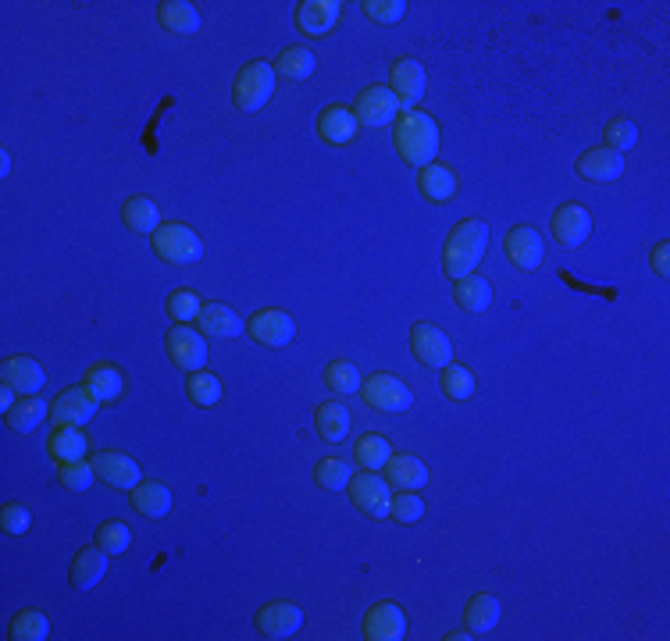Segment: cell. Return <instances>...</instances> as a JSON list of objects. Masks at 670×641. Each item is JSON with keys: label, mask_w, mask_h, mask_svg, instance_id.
Listing matches in <instances>:
<instances>
[{"label": "cell", "mask_w": 670, "mask_h": 641, "mask_svg": "<svg viewBox=\"0 0 670 641\" xmlns=\"http://www.w3.org/2000/svg\"><path fill=\"white\" fill-rule=\"evenodd\" d=\"M485 250H489V228L478 218L460 221L450 232V239H446V250H442V271H446V278L457 282L464 275H474Z\"/></svg>", "instance_id": "obj_1"}, {"label": "cell", "mask_w": 670, "mask_h": 641, "mask_svg": "<svg viewBox=\"0 0 670 641\" xmlns=\"http://www.w3.org/2000/svg\"><path fill=\"white\" fill-rule=\"evenodd\" d=\"M396 150L417 171L435 164V154H439V125H435L432 114L425 111L403 114L400 122H396Z\"/></svg>", "instance_id": "obj_2"}, {"label": "cell", "mask_w": 670, "mask_h": 641, "mask_svg": "<svg viewBox=\"0 0 670 641\" xmlns=\"http://www.w3.org/2000/svg\"><path fill=\"white\" fill-rule=\"evenodd\" d=\"M150 243H154L157 257H161L164 264H175V268L197 264V260L204 257V239L189 225H182V221H164L154 236H150Z\"/></svg>", "instance_id": "obj_3"}, {"label": "cell", "mask_w": 670, "mask_h": 641, "mask_svg": "<svg viewBox=\"0 0 670 641\" xmlns=\"http://www.w3.org/2000/svg\"><path fill=\"white\" fill-rule=\"evenodd\" d=\"M275 93V68L268 61H254L236 75V86H232V100H236L239 111H261L264 104Z\"/></svg>", "instance_id": "obj_4"}, {"label": "cell", "mask_w": 670, "mask_h": 641, "mask_svg": "<svg viewBox=\"0 0 670 641\" xmlns=\"http://www.w3.org/2000/svg\"><path fill=\"white\" fill-rule=\"evenodd\" d=\"M346 488H350V499L360 513H368V517H375V520L389 517V503H393V495H389V481L378 478L375 471L353 474Z\"/></svg>", "instance_id": "obj_5"}, {"label": "cell", "mask_w": 670, "mask_h": 641, "mask_svg": "<svg viewBox=\"0 0 670 641\" xmlns=\"http://www.w3.org/2000/svg\"><path fill=\"white\" fill-rule=\"evenodd\" d=\"M353 118H357V125H371V129H382V125H393L396 114H400V104H396L393 90H385V86H371V90L357 93V100H353Z\"/></svg>", "instance_id": "obj_6"}, {"label": "cell", "mask_w": 670, "mask_h": 641, "mask_svg": "<svg viewBox=\"0 0 670 641\" xmlns=\"http://www.w3.org/2000/svg\"><path fill=\"white\" fill-rule=\"evenodd\" d=\"M364 399H368L375 410H382V414H403L410 403H414V396H410L407 385L396 378V374H371L368 382H364Z\"/></svg>", "instance_id": "obj_7"}, {"label": "cell", "mask_w": 670, "mask_h": 641, "mask_svg": "<svg viewBox=\"0 0 670 641\" xmlns=\"http://www.w3.org/2000/svg\"><path fill=\"white\" fill-rule=\"evenodd\" d=\"M168 357H172V364L179 367V371H186V374L200 371V367L207 364L204 335L193 332L189 325H175L172 332H168Z\"/></svg>", "instance_id": "obj_8"}, {"label": "cell", "mask_w": 670, "mask_h": 641, "mask_svg": "<svg viewBox=\"0 0 670 641\" xmlns=\"http://www.w3.org/2000/svg\"><path fill=\"white\" fill-rule=\"evenodd\" d=\"M410 349H414V357L421 360L425 367H435V371H442L446 364H453V346L450 339L439 332L435 325H414L410 328Z\"/></svg>", "instance_id": "obj_9"}, {"label": "cell", "mask_w": 670, "mask_h": 641, "mask_svg": "<svg viewBox=\"0 0 670 641\" xmlns=\"http://www.w3.org/2000/svg\"><path fill=\"white\" fill-rule=\"evenodd\" d=\"M389 79H393V86H389V90H393L396 104H400L403 111H414V104L425 97V90H428L425 68L417 65V61H410V57H403V61H396V65H393Z\"/></svg>", "instance_id": "obj_10"}, {"label": "cell", "mask_w": 670, "mask_h": 641, "mask_svg": "<svg viewBox=\"0 0 670 641\" xmlns=\"http://www.w3.org/2000/svg\"><path fill=\"white\" fill-rule=\"evenodd\" d=\"M303 624V613L300 606H293V602H264L261 613H257V631L264 634V638H293L296 631H300Z\"/></svg>", "instance_id": "obj_11"}, {"label": "cell", "mask_w": 670, "mask_h": 641, "mask_svg": "<svg viewBox=\"0 0 670 641\" xmlns=\"http://www.w3.org/2000/svg\"><path fill=\"white\" fill-rule=\"evenodd\" d=\"M553 236L564 250H574V246H581L592 236V214L581 203H564L553 214Z\"/></svg>", "instance_id": "obj_12"}, {"label": "cell", "mask_w": 670, "mask_h": 641, "mask_svg": "<svg viewBox=\"0 0 670 641\" xmlns=\"http://www.w3.org/2000/svg\"><path fill=\"white\" fill-rule=\"evenodd\" d=\"M407 634V617L396 602H375L364 617V638L368 641H400Z\"/></svg>", "instance_id": "obj_13"}, {"label": "cell", "mask_w": 670, "mask_h": 641, "mask_svg": "<svg viewBox=\"0 0 670 641\" xmlns=\"http://www.w3.org/2000/svg\"><path fill=\"white\" fill-rule=\"evenodd\" d=\"M343 18V4L339 0H303L296 8V29L303 36H325L335 29V22Z\"/></svg>", "instance_id": "obj_14"}, {"label": "cell", "mask_w": 670, "mask_h": 641, "mask_svg": "<svg viewBox=\"0 0 670 641\" xmlns=\"http://www.w3.org/2000/svg\"><path fill=\"white\" fill-rule=\"evenodd\" d=\"M507 257L514 260L521 271H535L546 257V246H542V236L532 225H514L507 232Z\"/></svg>", "instance_id": "obj_15"}, {"label": "cell", "mask_w": 670, "mask_h": 641, "mask_svg": "<svg viewBox=\"0 0 670 641\" xmlns=\"http://www.w3.org/2000/svg\"><path fill=\"white\" fill-rule=\"evenodd\" d=\"M97 410H100V403L90 396V389H86V385H82V389H79V385L65 389L58 399H54V406H50L54 421H58V424H79V428L90 421Z\"/></svg>", "instance_id": "obj_16"}, {"label": "cell", "mask_w": 670, "mask_h": 641, "mask_svg": "<svg viewBox=\"0 0 670 641\" xmlns=\"http://www.w3.org/2000/svg\"><path fill=\"white\" fill-rule=\"evenodd\" d=\"M90 463H93V471H97V478H104L107 485H115V488H136L139 481H143L139 478V463L125 453H115V449L90 456Z\"/></svg>", "instance_id": "obj_17"}, {"label": "cell", "mask_w": 670, "mask_h": 641, "mask_svg": "<svg viewBox=\"0 0 670 641\" xmlns=\"http://www.w3.org/2000/svg\"><path fill=\"white\" fill-rule=\"evenodd\" d=\"M246 328H250V335H254L257 342H264V346H286L296 335L293 317L282 314V310H261V314L250 317Z\"/></svg>", "instance_id": "obj_18"}, {"label": "cell", "mask_w": 670, "mask_h": 641, "mask_svg": "<svg viewBox=\"0 0 670 641\" xmlns=\"http://www.w3.org/2000/svg\"><path fill=\"white\" fill-rule=\"evenodd\" d=\"M574 168H578V175L585 182H613V179H621L624 157L613 154V150H606V147H592L578 157Z\"/></svg>", "instance_id": "obj_19"}, {"label": "cell", "mask_w": 670, "mask_h": 641, "mask_svg": "<svg viewBox=\"0 0 670 641\" xmlns=\"http://www.w3.org/2000/svg\"><path fill=\"white\" fill-rule=\"evenodd\" d=\"M0 374H4V385H11L18 396H36L43 389V382H47V374L33 357H8Z\"/></svg>", "instance_id": "obj_20"}, {"label": "cell", "mask_w": 670, "mask_h": 641, "mask_svg": "<svg viewBox=\"0 0 670 641\" xmlns=\"http://www.w3.org/2000/svg\"><path fill=\"white\" fill-rule=\"evenodd\" d=\"M157 25L172 36H193L200 29V11L189 0H161L157 4Z\"/></svg>", "instance_id": "obj_21"}, {"label": "cell", "mask_w": 670, "mask_h": 641, "mask_svg": "<svg viewBox=\"0 0 670 641\" xmlns=\"http://www.w3.org/2000/svg\"><path fill=\"white\" fill-rule=\"evenodd\" d=\"M197 325L200 332L214 335V339H236V335L246 332V321L232 307H225V303H204Z\"/></svg>", "instance_id": "obj_22"}, {"label": "cell", "mask_w": 670, "mask_h": 641, "mask_svg": "<svg viewBox=\"0 0 670 641\" xmlns=\"http://www.w3.org/2000/svg\"><path fill=\"white\" fill-rule=\"evenodd\" d=\"M385 474H389V485H396L400 492H421V488L428 485V467L417 456H389V463H385Z\"/></svg>", "instance_id": "obj_23"}, {"label": "cell", "mask_w": 670, "mask_h": 641, "mask_svg": "<svg viewBox=\"0 0 670 641\" xmlns=\"http://www.w3.org/2000/svg\"><path fill=\"white\" fill-rule=\"evenodd\" d=\"M104 570H107V552L100 549V545H93V549H79L72 560V588L90 592V588L100 585Z\"/></svg>", "instance_id": "obj_24"}, {"label": "cell", "mask_w": 670, "mask_h": 641, "mask_svg": "<svg viewBox=\"0 0 670 641\" xmlns=\"http://www.w3.org/2000/svg\"><path fill=\"white\" fill-rule=\"evenodd\" d=\"M132 506H136L139 517L161 520L172 510V492H168L161 481H139V485L132 488Z\"/></svg>", "instance_id": "obj_25"}, {"label": "cell", "mask_w": 670, "mask_h": 641, "mask_svg": "<svg viewBox=\"0 0 670 641\" xmlns=\"http://www.w3.org/2000/svg\"><path fill=\"white\" fill-rule=\"evenodd\" d=\"M318 132L325 143H332V147H343V143H350L353 136H357V118H353L350 107H325L318 118Z\"/></svg>", "instance_id": "obj_26"}, {"label": "cell", "mask_w": 670, "mask_h": 641, "mask_svg": "<svg viewBox=\"0 0 670 641\" xmlns=\"http://www.w3.org/2000/svg\"><path fill=\"white\" fill-rule=\"evenodd\" d=\"M86 389H90V396L97 399V403H115L125 392V378L115 364H104V360H100V364H93L90 371H86Z\"/></svg>", "instance_id": "obj_27"}, {"label": "cell", "mask_w": 670, "mask_h": 641, "mask_svg": "<svg viewBox=\"0 0 670 641\" xmlns=\"http://www.w3.org/2000/svg\"><path fill=\"white\" fill-rule=\"evenodd\" d=\"M417 186H421V193H425L428 200L446 203L457 196V175H453L446 164H428V168L417 171Z\"/></svg>", "instance_id": "obj_28"}, {"label": "cell", "mask_w": 670, "mask_h": 641, "mask_svg": "<svg viewBox=\"0 0 670 641\" xmlns=\"http://www.w3.org/2000/svg\"><path fill=\"white\" fill-rule=\"evenodd\" d=\"M47 449L58 463L86 460V435H82L79 424H58V431L50 435Z\"/></svg>", "instance_id": "obj_29"}, {"label": "cell", "mask_w": 670, "mask_h": 641, "mask_svg": "<svg viewBox=\"0 0 670 641\" xmlns=\"http://www.w3.org/2000/svg\"><path fill=\"white\" fill-rule=\"evenodd\" d=\"M50 406L54 403H47V399L40 396H18V403L11 406V410H4V421H8L11 431H33L43 424Z\"/></svg>", "instance_id": "obj_30"}, {"label": "cell", "mask_w": 670, "mask_h": 641, "mask_svg": "<svg viewBox=\"0 0 670 641\" xmlns=\"http://www.w3.org/2000/svg\"><path fill=\"white\" fill-rule=\"evenodd\" d=\"M499 617H503V606H499V599H492V595H471V599H467V609H464L467 631L474 634L492 631V627L499 624Z\"/></svg>", "instance_id": "obj_31"}, {"label": "cell", "mask_w": 670, "mask_h": 641, "mask_svg": "<svg viewBox=\"0 0 670 641\" xmlns=\"http://www.w3.org/2000/svg\"><path fill=\"white\" fill-rule=\"evenodd\" d=\"M453 300H457L460 307L467 310V314H482V310L492 303V285L485 282V278L478 275V271H474V275L457 278V289H453Z\"/></svg>", "instance_id": "obj_32"}, {"label": "cell", "mask_w": 670, "mask_h": 641, "mask_svg": "<svg viewBox=\"0 0 670 641\" xmlns=\"http://www.w3.org/2000/svg\"><path fill=\"white\" fill-rule=\"evenodd\" d=\"M122 218L132 232H147V236H154L161 228V211H157V203L150 196H129L122 207Z\"/></svg>", "instance_id": "obj_33"}, {"label": "cell", "mask_w": 670, "mask_h": 641, "mask_svg": "<svg viewBox=\"0 0 670 641\" xmlns=\"http://www.w3.org/2000/svg\"><path fill=\"white\" fill-rule=\"evenodd\" d=\"M318 431L321 439L328 442H343L350 435V410H346L339 399H328L318 406Z\"/></svg>", "instance_id": "obj_34"}, {"label": "cell", "mask_w": 670, "mask_h": 641, "mask_svg": "<svg viewBox=\"0 0 670 641\" xmlns=\"http://www.w3.org/2000/svg\"><path fill=\"white\" fill-rule=\"evenodd\" d=\"M318 68V57L307 47H286L278 57V75H286L289 82H307Z\"/></svg>", "instance_id": "obj_35"}, {"label": "cell", "mask_w": 670, "mask_h": 641, "mask_svg": "<svg viewBox=\"0 0 670 641\" xmlns=\"http://www.w3.org/2000/svg\"><path fill=\"white\" fill-rule=\"evenodd\" d=\"M389 456H393V449H389V442H385L382 435H364V439H357V446H353V460H357L364 471H382L385 463H389Z\"/></svg>", "instance_id": "obj_36"}, {"label": "cell", "mask_w": 670, "mask_h": 641, "mask_svg": "<svg viewBox=\"0 0 670 641\" xmlns=\"http://www.w3.org/2000/svg\"><path fill=\"white\" fill-rule=\"evenodd\" d=\"M353 471L350 463L339 460V456H325V460H318V467H314V481H318L325 492H343L346 485H350Z\"/></svg>", "instance_id": "obj_37"}, {"label": "cell", "mask_w": 670, "mask_h": 641, "mask_svg": "<svg viewBox=\"0 0 670 641\" xmlns=\"http://www.w3.org/2000/svg\"><path fill=\"white\" fill-rule=\"evenodd\" d=\"M50 634V620L40 609H22L11 617V638L15 641H43Z\"/></svg>", "instance_id": "obj_38"}, {"label": "cell", "mask_w": 670, "mask_h": 641, "mask_svg": "<svg viewBox=\"0 0 670 641\" xmlns=\"http://www.w3.org/2000/svg\"><path fill=\"white\" fill-rule=\"evenodd\" d=\"M325 385L335 396H353V392H360L357 364H350V360H332V364L325 367Z\"/></svg>", "instance_id": "obj_39"}, {"label": "cell", "mask_w": 670, "mask_h": 641, "mask_svg": "<svg viewBox=\"0 0 670 641\" xmlns=\"http://www.w3.org/2000/svg\"><path fill=\"white\" fill-rule=\"evenodd\" d=\"M638 143V125L631 122V118H610L603 129V147L613 150V154H621L624 150H631Z\"/></svg>", "instance_id": "obj_40"}, {"label": "cell", "mask_w": 670, "mask_h": 641, "mask_svg": "<svg viewBox=\"0 0 670 641\" xmlns=\"http://www.w3.org/2000/svg\"><path fill=\"white\" fill-rule=\"evenodd\" d=\"M186 396L193 399L197 406H214L221 399V382L218 374L211 371H193L186 382Z\"/></svg>", "instance_id": "obj_41"}, {"label": "cell", "mask_w": 670, "mask_h": 641, "mask_svg": "<svg viewBox=\"0 0 670 641\" xmlns=\"http://www.w3.org/2000/svg\"><path fill=\"white\" fill-rule=\"evenodd\" d=\"M439 385L450 399H467L474 392V374L464 364H446L439 374Z\"/></svg>", "instance_id": "obj_42"}, {"label": "cell", "mask_w": 670, "mask_h": 641, "mask_svg": "<svg viewBox=\"0 0 670 641\" xmlns=\"http://www.w3.org/2000/svg\"><path fill=\"white\" fill-rule=\"evenodd\" d=\"M58 478H61V485L72 488V492H90L93 478H97V471H93L90 460H72V463H61V467H58Z\"/></svg>", "instance_id": "obj_43"}, {"label": "cell", "mask_w": 670, "mask_h": 641, "mask_svg": "<svg viewBox=\"0 0 670 641\" xmlns=\"http://www.w3.org/2000/svg\"><path fill=\"white\" fill-rule=\"evenodd\" d=\"M389 517L396 520V524H421V517H425V503H421V495L417 492H400L389 503Z\"/></svg>", "instance_id": "obj_44"}, {"label": "cell", "mask_w": 670, "mask_h": 641, "mask_svg": "<svg viewBox=\"0 0 670 641\" xmlns=\"http://www.w3.org/2000/svg\"><path fill=\"white\" fill-rule=\"evenodd\" d=\"M200 310H204V303H200V296L193 293V289H179V293H172V300H168V314H172V321H179V325L197 321Z\"/></svg>", "instance_id": "obj_45"}, {"label": "cell", "mask_w": 670, "mask_h": 641, "mask_svg": "<svg viewBox=\"0 0 670 641\" xmlns=\"http://www.w3.org/2000/svg\"><path fill=\"white\" fill-rule=\"evenodd\" d=\"M364 15L378 25H396L407 15V4H403V0H368V4H364Z\"/></svg>", "instance_id": "obj_46"}, {"label": "cell", "mask_w": 670, "mask_h": 641, "mask_svg": "<svg viewBox=\"0 0 670 641\" xmlns=\"http://www.w3.org/2000/svg\"><path fill=\"white\" fill-rule=\"evenodd\" d=\"M132 542L129 528L125 524H104V528L97 531V545L107 552V556H118V552H125Z\"/></svg>", "instance_id": "obj_47"}, {"label": "cell", "mask_w": 670, "mask_h": 641, "mask_svg": "<svg viewBox=\"0 0 670 641\" xmlns=\"http://www.w3.org/2000/svg\"><path fill=\"white\" fill-rule=\"evenodd\" d=\"M0 524H4V531H8V535H25V531H29V524H33V513L25 510L22 503H8L4 510H0Z\"/></svg>", "instance_id": "obj_48"}, {"label": "cell", "mask_w": 670, "mask_h": 641, "mask_svg": "<svg viewBox=\"0 0 670 641\" xmlns=\"http://www.w3.org/2000/svg\"><path fill=\"white\" fill-rule=\"evenodd\" d=\"M649 260H653V271L660 278L670 275V243H656L653 253H649Z\"/></svg>", "instance_id": "obj_49"}, {"label": "cell", "mask_w": 670, "mask_h": 641, "mask_svg": "<svg viewBox=\"0 0 670 641\" xmlns=\"http://www.w3.org/2000/svg\"><path fill=\"white\" fill-rule=\"evenodd\" d=\"M18 399H15V389H11V385H4V389H0V406H4V410H11V406H15Z\"/></svg>", "instance_id": "obj_50"}, {"label": "cell", "mask_w": 670, "mask_h": 641, "mask_svg": "<svg viewBox=\"0 0 670 641\" xmlns=\"http://www.w3.org/2000/svg\"><path fill=\"white\" fill-rule=\"evenodd\" d=\"M8 171H11V157L4 154V157H0V175H4V179H8Z\"/></svg>", "instance_id": "obj_51"}, {"label": "cell", "mask_w": 670, "mask_h": 641, "mask_svg": "<svg viewBox=\"0 0 670 641\" xmlns=\"http://www.w3.org/2000/svg\"><path fill=\"white\" fill-rule=\"evenodd\" d=\"M446 638H450V641H467V638H471V634H467V631H450V634H446Z\"/></svg>", "instance_id": "obj_52"}]
</instances>
